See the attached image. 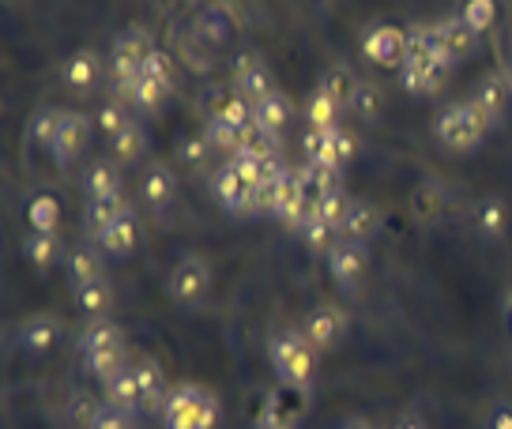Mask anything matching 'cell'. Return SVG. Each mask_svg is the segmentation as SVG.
I'll return each mask as SVG.
<instances>
[{
	"label": "cell",
	"mask_w": 512,
	"mask_h": 429,
	"mask_svg": "<svg viewBox=\"0 0 512 429\" xmlns=\"http://www.w3.org/2000/svg\"><path fill=\"white\" fill-rule=\"evenodd\" d=\"M162 429H219V418H223V407L215 392L200 388V384H177L166 396V407H162Z\"/></svg>",
	"instance_id": "1"
},
{
	"label": "cell",
	"mask_w": 512,
	"mask_h": 429,
	"mask_svg": "<svg viewBox=\"0 0 512 429\" xmlns=\"http://www.w3.org/2000/svg\"><path fill=\"white\" fill-rule=\"evenodd\" d=\"M268 358L272 369L279 373V384H294V388H313L317 377V350L309 347L302 328H283L272 335L268 343Z\"/></svg>",
	"instance_id": "2"
},
{
	"label": "cell",
	"mask_w": 512,
	"mask_h": 429,
	"mask_svg": "<svg viewBox=\"0 0 512 429\" xmlns=\"http://www.w3.org/2000/svg\"><path fill=\"white\" fill-rule=\"evenodd\" d=\"M433 132H437V143L445 151H475L482 143V136L490 132V121L482 117V110L475 102H452L437 113L433 121Z\"/></svg>",
	"instance_id": "3"
},
{
	"label": "cell",
	"mask_w": 512,
	"mask_h": 429,
	"mask_svg": "<svg viewBox=\"0 0 512 429\" xmlns=\"http://www.w3.org/2000/svg\"><path fill=\"white\" fill-rule=\"evenodd\" d=\"M155 53V42H151V31L140 27V23H132L125 31L113 38V57H110V76H113V87L128 95V87L140 80V72H144V61Z\"/></svg>",
	"instance_id": "4"
},
{
	"label": "cell",
	"mask_w": 512,
	"mask_h": 429,
	"mask_svg": "<svg viewBox=\"0 0 512 429\" xmlns=\"http://www.w3.org/2000/svg\"><path fill=\"white\" fill-rule=\"evenodd\" d=\"M309 414V388L279 384L272 396L260 403L256 429H294Z\"/></svg>",
	"instance_id": "5"
},
{
	"label": "cell",
	"mask_w": 512,
	"mask_h": 429,
	"mask_svg": "<svg viewBox=\"0 0 512 429\" xmlns=\"http://www.w3.org/2000/svg\"><path fill=\"white\" fill-rule=\"evenodd\" d=\"M208 286H211V271L196 253L181 256V260L174 264V271H170V298H174V302H181V305L204 302Z\"/></svg>",
	"instance_id": "6"
},
{
	"label": "cell",
	"mask_w": 512,
	"mask_h": 429,
	"mask_svg": "<svg viewBox=\"0 0 512 429\" xmlns=\"http://www.w3.org/2000/svg\"><path fill=\"white\" fill-rule=\"evenodd\" d=\"M253 192H256V181H249L245 174H238L230 162L219 166L215 177H211V196H215L226 211H234V215H253L256 211Z\"/></svg>",
	"instance_id": "7"
},
{
	"label": "cell",
	"mask_w": 512,
	"mask_h": 429,
	"mask_svg": "<svg viewBox=\"0 0 512 429\" xmlns=\"http://www.w3.org/2000/svg\"><path fill=\"white\" fill-rule=\"evenodd\" d=\"M328 260V275L339 283V290H358V283L366 279V271H369V253H366V245H358V241H336V249L324 256Z\"/></svg>",
	"instance_id": "8"
},
{
	"label": "cell",
	"mask_w": 512,
	"mask_h": 429,
	"mask_svg": "<svg viewBox=\"0 0 512 429\" xmlns=\"http://www.w3.org/2000/svg\"><path fill=\"white\" fill-rule=\"evenodd\" d=\"M347 313L343 309H336V305H317L309 317H305L302 332L305 339H309V347L317 350H336L343 339H347Z\"/></svg>",
	"instance_id": "9"
},
{
	"label": "cell",
	"mask_w": 512,
	"mask_h": 429,
	"mask_svg": "<svg viewBox=\"0 0 512 429\" xmlns=\"http://www.w3.org/2000/svg\"><path fill=\"white\" fill-rule=\"evenodd\" d=\"M362 53H366L373 64H381V68H392V64L403 68V57H407V31L392 27V23H377V27H369L366 38H362Z\"/></svg>",
	"instance_id": "10"
},
{
	"label": "cell",
	"mask_w": 512,
	"mask_h": 429,
	"mask_svg": "<svg viewBox=\"0 0 512 429\" xmlns=\"http://www.w3.org/2000/svg\"><path fill=\"white\" fill-rule=\"evenodd\" d=\"M452 61L448 57H433V61H403L400 80L411 95H437L445 87Z\"/></svg>",
	"instance_id": "11"
},
{
	"label": "cell",
	"mask_w": 512,
	"mask_h": 429,
	"mask_svg": "<svg viewBox=\"0 0 512 429\" xmlns=\"http://www.w3.org/2000/svg\"><path fill=\"white\" fill-rule=\"evenodd\" d=\"M234 91H241L253 106L260 102V98H268L275 91L272 72L264 68L260 53H241L238 61H234Z\"/></svg>",
	"instance_id": "12"
},
{
	"label": "cell",
	"mask_w": 512,
	"mask_h": 429,
	"mask_svg": "<svg viewBox=\"0 0 512 429\" xmlns=\"http://www.w3.org/2000/svg\"><path fill=\"white\" fill-rule=\"evenodd\" d=\"M91 140V121L76 110H64V121H61V132H57V143H53V159L68 166V162H76L83 155V147Z\"/></svg>",
	"instance_id": "13"
},
{
	"label": "cell",
	"mask_w": 512,
	"mask_h": 429,
	"mask_svg": "<svg viewBox=\"0 0 512 429\" xmlns=\"http://www.w3.org/2000/svg\"><path fill=\"white\" fill-rule=\"evenodd\" d=\"M61 332H64L61 317H53V313H31L27 320H19L16 343L23 350H31V354H42V350H49L61 339Z\"/></svg>",
	"instance_id": "14"
},
{
	"label": "cell",
	"mask_w": 512,
	"mask_h": 429,
	"mask_svg": "<svg viewBox=\"0 0 512 429\" xmlns=\"http://www.w3.org/2000/svg\"><path fill=\"white\" fill-rule=\"evenodd\" d=\"M509 95H512V83L509 76H501V72H490V76H482L475 83V95L471 102L482 110V117L490 121V125H501V117H505V106H509Z\"/></svg>",
	"instance_id": "15"
},
{
	"label": "cell",
	"mask_w": 512,
	"mask_h": 429,
	"mask_svg": "<svg viewBox=\"0 0 512 429\" xmlns=\"http://www.w3.org/2000/svg\"><path fill=\"white\" fill-rule=\"evenodd\" d=\"M140 192H144V204L151 207V211L170 207L174 204V192H177L174 170H170L166 162H151V166H144V174H140Z\"/></svg>",
	"instance_id": "16"
},
{
	"label": "cell",
	"mask_w": 512,
	"mask_h": 429,
	"mask_svg": "<svg viewBox=\"0 0 512 429\" xmlns=\"http://www.w3.org/2000/svg\"><path fill=\"white\" fill-rule=\"evenodd\" d=\"M125 215H136L132 204H128L125 192H110V196H95V200H87L83 207V223L91 234H102L106 226H113L117 219H125Z\"/></svg>",
	"instance_id": "17"
},
{
	"label": "cell",
	"mask_w": 512,
	"mask_h": 429,
	"mask_svg": "<svg viewBox=\"0 0 512 429\" xmlns=\"http://www.w3.org/2000/svg\"><path fill=\"white\" fill-rule=\"evenodd\" d=\"M377 230H381V207L373 204V200H351V211H347V219L339 226V238L366 245Z\"/></svg>",
	"instance_id": "18"
},
{
	"label": "cell",
	"mask_w": 512,
	"mask_h": 429,
	"mask_svg": "<svg viewBox=\"0 0 512 429\" xmlns=\"http://www.w3.org/2000/svg\"><path fill=\"white\" fill-rule=\"evenodd\" d=\"M102 76V57L95 49H76L68 61L61 64V80L72 87V91H91Z\"/></svg>",
	"instance_id": "19"
},
{
	"label": "cell",
	"mask_w": 512,
	"mask_h": 429,
	"mask_svg": "<svg viewBox=\"0 0 512 429\" xmlns=\"http://www.w3.org/2000/svg\"><path fill=\"white\" fill-rule=\"evenodd\" d=\"M298 185H302L305 204H313V207H317L328 192L343 189V185H339L336 166H320V162H305V166H298Z\"/></svg>",
	"instance_id": "20"
},
{
	"label": "cell",
	"mask_w": 512,
	"mask_h": 429,
	"mask_svg": "<svg viewBox=\"0 0 512 429\" xmlns=\"http://www.w3.org/2000/svg\"><path fill=\"white\" fill-rule=\"evenodd\" d=\"M136 241H140V230H136V215H125L113 226H106L102 234H95V245L102 253L117 256V260H128L136 253Z\"/></svg>",
	"instance_id": "21"
},
{
	"label": "cell",
	"mask_w": 512,
	"mask_h": 429,
	"mask_svg": "<svg viewBox=\"0 0 512 429\" xmlns=\"http://www.w3.org/2000/svg\"><path fill=\"white\" fill-rule=\"evenodd\" d=\"M433 57H448L441 23H415L407 31V57L403 61H433Z\"/></svg>",
	"instance_id": "22"
},
{
	"label": "cell",
	"mask_w": 512,
	"mask_h": 429,
	"mask_svg": "<svg viewBox=\"0 0 512 429\" xmlns=\"http://www.w3.org/2000/svg\"><path fill=\"white\" fill-rule=\"evenodd\" d=\"M290 117H294V106H290V98L283 91H272L268 98H260L253 106V121L264 132H272V136H283L290 125Z\"/></svg>",
	"instance_id": "23"
},
{
	"label": "cell",
	"mask_w": 512,
	"mask_h": 429,
	"mask_svg": "<svg viewBox=\"0 0 512 429\" xmlns=\"http://www.w3.org/2000/svg\"><path fill=\"white\" fill-rule=\"evenodd\" d=\"M106 403L121 407V411H144V399H140V377H136V366H125L121 373H113L106 381Z\"/></svg>",
	"instance_id": "24"
},
{
	"label": "cell",
	"mask_w": 512,
	"mask_h": 429,
	"mask_svg": "<svg viewBox=\"0 0 512 429\" xmlns=\"http://www.w3.org/2000/svg\"><path fill=\"white\" fill-rule=\"evenodd\" d=\"M441 38H445V53H448V61L452 64L467 61V57L479 49V34L471 31L460 16L441 19Z\"/></svg>",
	"instance_id": "25"
},
{
	"label": "cell",
	"mask_w": 512,
	"mask_h": 429,
	"mask_svg": "<svg viewBox=\"0 0 512 429\" xmlns=\"http://www.w3.org/2000/svg\"><path fill=\"white\" fill-rule=\"evenodd\" d=\"M80 181H83L87 200H95V196H110V192H121V170H117V162H113V159L87 162Z\"/></svg>",
	"instance_id": "26"
},
{
	"label": "cell",
	"mask_w": 512,
	"mask_h": 429,
	"mask_svg": "<svg viewBox=\"0 0 512 429\" xmlns=\"http://www.w3.org/2000/svg\"><path fill=\"white\" fill-rule=\"evenodd\" d=\"M475 230H479L482 241H501L505 230H509V207L501 196H486L479 207H475Z\"/></svg>",
	"instance_id": "27"
},
{
	"label": "cell",
	"mask_w": 512,
	"mask_h": 429,
	"mask_svg": "<svg viewBox=\"0 0 512 429\" xmlns=\"http://www.w3.org/2000/svg\"><path fill=\"white\" fill-rule=\"evenodd\" d=\"M174 95V83L166 80H155V76H147V72H140V80L128 87V102H136V110L144 113H159L162 106H166V98Z\"/></svg>",
	"instance_id": "28"
},
{
	"label": "cell",
	"mask_w": 512,
	"mask_h": 429,
	"mask_svg": "<svg viewBox=\"0 0 512 429\" xmlns=\"http://www.w3.org/2000/svg\"><path fill=\"white\" fill-rule=\"evenodd\" d=\"M68 275H72V286L95 283V279H106V264H102V249L98 245H76L68 253Z\"/></svg>",
	"instance_id": "29"
},
{
	"label": "cell",
	"mask_w": 512,
	"mask_h": 429,
	"mask_svg": "<svg viewBox=\"0 0 512 429\" xmlns=\"http://www.w3.org/2000/svg\"><path fill=\"white\" fill-rule=\"evenodd\" d=\"M83 358V369L95 377V381H110L113 373H121L128 366V347L125 343H113V347H98L91 354H80Z\"/></svg>",
	"instance_id": "30"
},
{
	"label": "cell",
	"mask_w": 512,
	"mask_h": 429,
	"mask_svg": "<svg viewBox=\"0 0 512 429\" xmlns=\"http://www.w3.org/2000/svg\"><path fill=\"white\" fill-rule=\"evenodd\" d=\"M23 256L31 260L34 268H49L61 260V234L57 230H31L23 238Z\"/></svg>",
	"instance_id": "31"
},
{
	"label": "cell",
	"mask_w": 512,
	"mask_h": 429,
	"mask_svg": "<svg viewBox=\"0 0 512 429\" xmlns=\"http://www.w3.org/2000/svg\"><path fill=\"white\" fill-rule=\"evenodd\" d=\"M144 147H147L144 128L136 125V121H128V125L110 140V155H113V162H121V166H136V162L144 159Z\"/></svg>",
	"instance_id": "32"
},
{
	"label": "cell",
	"mask_w": 512,
	"mask_h": 429,
	"mask_svg": "<svg viewBox=\"0 0 512 429\" xmlns=\"http://www.w3.org/2000/svg\"><path fill=\"white\" fill-rule=\"evenodd\" d=\"M76 294V305H80V313L87 320H98V317H106L110 313V305H113V286L106 283V279H95V283H83L72 290Z\"/></svg>",
	"instance_id": "33"
},
{
	"label": "cell",
	"mask_w": 512,
	"mask_h": 429,
	"mask_svg": "<svg viewBox=\"0 0 512 429\" xmlns=\"http://www.w3.org/2000/svg\"><path fill=\"white\" fill-rule=\"evenodd\" d=\"M136 377H140V399H144V411L151 414H162L166 407V377H162V369L155 362H140L136 366Z\"/></svg>",
	"instance_id": "34"
},
{
	"label": "cell",
	"mask_w": 512,
	"mask_h": 429,
	"mask_svg": "<svg viewBox=\"0 0 512 429\" xmlns=\"http://www.w3.org/2000/svg\"><path fill=\"white\" fill-rule=\"evenodd\" d=\"M317 91H324V95L336 102L339 110H351L354 91H358V80L351 76V68L336 64V68H328V72L320 76V87H317Z\"/></svg>",
	"instance_id": "35"
},
{
	"label": "cell",
	"mask_w": 512,
	"mask_h": 429,
	"mask_svg": "<svg viewBox=\"0 0 512 429\" xmlns=\"http://www.w3.org/2000/svg\"><path fill=\"white\" fill-rule=\"evenodd\" d=\"M302 155H305V162L336 166V128H309L302 136ZM339 174H343V170H339Z\"/></svg>",
	"instance_id": "36"
},
{
	"label": "cell",
	"mask_w": 512,
	"mask_h": 429,
	"mask_svg": "<svg viewBox=\"0 0 512 429\" xmlns=\"http://www.w3.org/2000/svg\"><path fill=\"white\" fill-rule=\"evenodd\" d=\"M113 343H125V332L110 317L87 320V328L80 332V354H91L98 347H113Z\"/></svg>",
	"instance_id": "37"
},
{
	"label": "cell",
	"mask_w": 512,
	"mask_h": 429,
	"mask_svg": "<svg viewBox=\"0 0 512 429\" xmlns=\"http://www.w3.org/2000/svg\"><path fill=\"white\" fill-rule=\"evenodd\" d=\"M61 121H64V110H53V106H42V110L34 113L31 125H27L34 147H46V151H53L57 132H61Z\"/></svg>",
	"instance_id": "38"
},
{
	"label": "cell",
	"mask_w": 512,
	"mask_h": 429,
	"mask_svg": "<svg viewBox=\"0 0 512 429\" xmlns=\"http://www.w3.org/2000/svg\"><path fill=\"white\" fill-rule=\"evenodd\" d=\"M211 151H215V147H211V140L204 132H189V136L177 140V159L185 162L189 170H204L211 162Z\"/></svg>",
	"instance_id": "39"
},
{
	"label": "cell",
	"mask_w": 512,
	"mask_h": 429,
	"mask_svg": "<svg viewBox=\"0 0 512 429\" xmlns=\"http://www.w3.org/2000/svg\"><path fill=\"white\" fill-rule=\"evenodd\" d=\"M456 16L464 19L467 27H471V31L482 38V34H486L497 23V0H464Z\"/></svg>",
	"instance_id": "40"
},
{
	"label": "cell",
	"mask_w": 512,
	"mask_h": 429,
	"mask_svg": "<svg viewBox=\"0 0 512 429\" xmlns=\"http://www.w3.org/2000/svg\"><path fill=\"white\" fill-rule=\"evenodd\" d=\"M339 106L332 102V98L324 95V91H317V95L305 102V125L309 128H339Z\"/></svg>",
	"instance_id": "41"
},
{
	"label": "cell",
	"mask_w": 512,
	"mask_h": 429,
	"mask_svg": "<svg viewBox=\"0 0 512 429\" xmlns=\"http://www.w3.org/2000/svg\"><path fill=\"white\" fill-rule=\"evenodd\" d=\"M347 211H351V196H347L343 189H336L313 207V219H320V223H328L332 230H339L343 219H347Z\"/></svg>",
	"instance_id": "42"
},
{
	"label": "cell",
	"mask_w": 512,
	"mask_h": 429,
	"mask_svg": "<svg viewBox=\"0 0 512 429\" xmlns=\"http://www.w3.org/2000/svg\"><path fill=\"white\" fill-rule=\"evenodd\" d=\"M128 121H132V117H128L125 102H117V98H106V102L98 106V113H95V128L106 136V140H113V136H117Z\"/></svg>",
	"instance_id": "43"
},
{
	"label": "cell",
	"mask_w": 512,
	"mask_h": 429,
	"mask_svg": "<svg viewBox=\"0 0 512 429\" xmlns=\"http://www.w3.org/2000/svg\"><path fill=\"white\" fill-rule=\"evenodd\" d=\"M298 234H302V241L313 249V253H324V256L332 253V249H336V241H339V230H332V226L320 223V219H309Z\"/></svg>",
	"instance_id": "44"
},
{
	"label": "cell",
	"mask_w": 512,
	"mask_h": 429,
	"mask_svg": "<svg viewBox=\"0 0 512 429\" xmlns=\"http://www.w3.org/2000/svg\"><path fill=\"white\" fill-rule=\"evenodd\" d=\"M204 136L211 140L215 151H226V155H238L241 151V128L226 125V121H215V117H211L208 128H204Z\"/></svg>",
	"instance_id": "45"
},
{
	"label": "cell",
	"mask_w": 512,
	"mask_h": 429,
	"mask_svg": "<svg viewBox=\"0 0 512 429\" xmlns=\"http://www.w3.org/2000/svg\"><path fill=\"white\" fill-rule=\"evenodd\" d=\"M351 110L358 113L362 121H377V117H381V91H377L373 83H358Z\"/></svg>",
	"instance_id": "46"
},
{
	"label": "cell",
	"mask_w": 512,
	"mask_h": 429,
	"mask_svg": "<svg viewBox=\"0 0 512 429\" xmlns=\"http://www.w3.org/2000/svg\"><path fill=\"white\" fill-rule=\"evenodd\" d=\"M27 219H31V230H57L61 211H57V204H53L49 196H38V200L27 207Z\"/></svg>",
	"instance_id": "47"
},
{
	"label": "cell",
	"mask_w": 512,
	"mask_h": 429,
	"mask_svg": "<svg viewBox=\"0 0 512 429\" xmlns=\"http://www.w3.org/2000/svg\"><path fill=\"white\" fill-rule=\"evenodd\" d=\"M91 429H136V422H132V411H121V407H113V403H102V411H98V418L91 422Z\"/></svg>",
	"instance_id": "48"
},
{
	"label": "cell",
	"mask_w": 512,
	"mask_h": 429,
	"mask_svg": "<svg viewBox=\"0 0 512 429\" xmlns=\"http://www.w3.org/2000/svg\"><path fill=\"white\" fill-rule=\"evenodd\" d=\"M354 155H358V140H354V132L351 128H336V166L339 170H347L354 162Z\"/></svg>",
	"instance_id": "49"
},
{
	"label": "cell",
	"mask_w": 512,
	"mask_h": 429,
	"mask_svg": "<svg viewBox=\"0 0 512 429\" xmlns=\"http://www.w3.org/2000/svg\"><path fill=\"white\" fill-rule=\"evenodd\" d=\"M98 411H102V403H98L95 396H76V403H72V422H76L80 429H91Z\"/></svg>",
	"instance_id": "50"
},
{
	"label": "cell",
	"mask_w": 512,
	"mask_h": 429,
	"mask_svg": "<svg viewBox=\"0 0 512 429\" xmlns=\"http://www.w3.org/2000/svg\"><path fill=\"white\" fill-rule=\"evenodd\" d=\"M144 72L147 76H155V80H166V83H174V61L162 53V49H155L151 57L144 61Z\"/></svg>",
	"instance_id": "51"
},
{
	"label": "cell",
	"mask_w": 512,
	"mask_h": 429,
	"mask_svg": "<svg viewBox=\"0 0 512 429\" xmlns=\"http://www.w3.org/2000/svg\"><path fill=\"white\" fill-rule=\"evenodd\" d=\"M486 429H512V403H494L486 411Z\"/></svg>",
	"instance_id": "52"
},
{
	"label": "cell",
	"mask_w": 512,
	"mask_h": 429,
	"mask_svg": "<svg viewBox=\"0 0 512 429\" xmlns=\"http://www.w3.org/2000/svg\"><path fill=\"white\" fill-rule=\"evenodd\" d=\"M392 429H430L426 426V418L422 414H415V411H403L396 422H392Z\"/></svg>",
	"instance_id": "53"
},
{
	"label": "cell",
	"mask_w": 512,
	"mask_h": 429,
	"mask_svg": "<svg viewBox=\"0 0 512 429\" xmlns=\"http://www.w3.org/2000/svg\"><path fill=\"white\" fill-rule=\"evenodd\" d=\"M339 429H373L366 418H347V422H339Z\"/></svg>",
	"instance_id": "54"
},
{
	"label": "cell",
	"mask_w": 512,
	"mask_h": 429,
	"mask_svg": "<svg viewBox=\"0 0 512 429\" xmlns=\"http://www.w3.org/2000/svg\"><path fill=\"white\" fill-rule=\"evenodd\" d=\"M505 309H509V324H512V294H509V305H505Z\"/></svg>",
	"instance_id": "55"
},
{
	"label": "cell",
	"mask_w": 512,
	"mask_h": 429,
	"mask_svg": "<svg viewBox=\"0 0 512 429\" xmlns=\"http://www.w3.org/2000/svg\"><path fill=\"white\" fill-rule=\"evenodd\" d=\"M509 83H512V76H509Z\"/></svg>",
	"instance_id": "56"
}]
</instances>
